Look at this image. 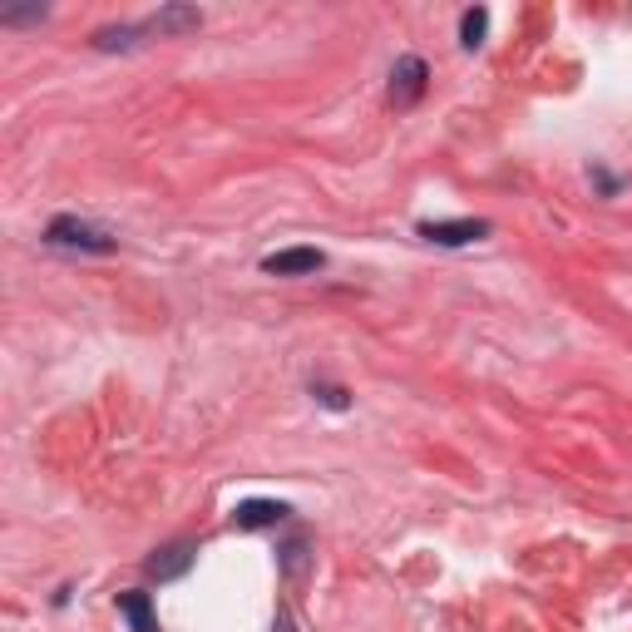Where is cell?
I'll use <instances>...</instances> for the list:
<instances>
[{"instance_id":"1","label":"cell","mask_w":632,"mask_h":632,"mask_svg":"<svg viewBox=\"0 0 632 632\" xmlns=\"http://www.w3.org/2000/svg\"><path fill=\"white\" fill-rule=\"evenodd\" d=\"M45 237L55 247H84V252H109V247H114V237L89 227V223H79V217H55Z\"/></svg>"},{"instance_id":"2","label":"cell","mask_w":632,"mask_h":632,"mask_svg":"<svg viewBox=\"0 0 632 632\" xmlns=\"http://www.w3.org/2000/svg\"><path fill=\"white\" fill-rule=\"evenodd\" d=\"M484 233H489V223H479V217H460V223H420V237H425V242H440V247L479 242Z\"/></svg>"},{"instance_id":"3","label":"cell","mask_w":632,"mask_h":632,"mask_svg":"<svg viewBox=\"0 0 632 632\" xmlns=\"http://www.w3.org/2000/svg\"><path fill=\"white\" fill-rule=\"evenodd\" d=\"M425 79H430V69H425V59H415V55H405L400 65L391 69V99L395 104H415V99L425 94Z\"/></svg>"},{"instance_id":"4","label":"cell","mask_w":632,"mask_h":632,"mask_svg":"<svg viewBox=\"0 0 632 632\" xmlns=\"http://www.w3.org/2000/svg\"><path fill=\"white\" fill-rule=\"evenodd\" d=\"M326 257L316 252V247H286V252H272L267 257V272L272 276H302V272H316V267H321Z\"/></svg>"},{"instance_id":"5","label":"cell","mask_w":632,"mask_h":632,"mask_svg":"<svg viewBox=\"0 0 632 632\" xmlns=\"http://www.w3.org/2000/svg\"><path fill=\"white\" fill-rule=\"evenodd\" d=\"M193 543H168V549H158L154 553V558H148V573H154V578L158 583H163V578H178V573H188V563H193Z\"/></svg>"},{"instance_id":"6","label":"cell","mask_w":632,"mask_h":632,"mask_svg":"<svg viewBox=\"0 0 632 632\" xmlns=\"http://www.w3.org/2000/svg\"><path fill=\"white\" fill-rule=\"evenodd\" d=\"M282 514H286V504H276V499H247V504H237L233 523L237 529H267V523H276Z\"/></svg>"},{"instance_id":"7","label":"cell","mask_w":632,"mask_h":632,"mask_svg":"<svg viewBox=\"0 0 632 632\" xmlns=\"http://www.w3.org/2000/svg\"><path fill=\"white\" fill-rule=\"evenodd\" d=\"M119 612L134 622V632H158L154 608H148V592H119Z\"/></svg>"},{"instance_id":"8","label":"cell","mask_w":632,"mask_h":632,"mask_svg":"<svg viewBox=\"0 0 632 632\" xmlns=\"http://www.w3.org/2000/svg\"><path fill=\"white\" fill-rule=\"evenodd\" d=\"M198 25H203V10L168 5L163 15H154V25H148V30H158V35H178V30H198Z\"/></svg>"},{"instance_id":"9","label":"cell","mask_w":632,"mask_h":632,"mask_svg":"<svg viewBox=\"0 0 632 632\" xmlns=\"http://www.w3.org/2000/svg\"><path fill=\"white\" fill-rule=\"evenodd\" d=\"M484 30H489V10L484 5H474V10H464V20H460V40H464V49H474L484 40Z\"/></svg>"},{"instance_id":"10","label":"cell","mask_w":632,"mask_h":632,"mask_svg":"<svg viewBox=\"0 0 632 632\" xmlns=\"http://www.w3.org/2000/svg\"><path fill=\"white\" fill-rule=\"evenodd\" d=\"M138 35H144V30H134V25H109V30H99L94 35V45L99 49H128V45H138Z\"/></svg>"},{"instance_id":"11","label":"cell","mask_w":632,"mask_h":632,"mask_svg":"<svg viewBox=\"0 0 632 632\" xmlns=\"http://www.w3.org/2000/svg\"><path fill=\"white\" fill-rule=\"evenodd\" d=\"M282 563H286V573H292V578H296V573H306V543H302V539L286 543V549H282Z\"/></svg>"},{"instance_id":"12","label":"cell","mask_w":632,"mask_h":632,"mask_svg":"<svg viewBox=\"0 0 632 632\" xmlns=\"http://www.w3.org/2000/svg\"><path fill=\"white\" fill-rule=\"evenodd\" d=\"M272 632H296V628H292V622H286V618H282V622H276V628H272Z\"/></svg>"}]
</instances>
